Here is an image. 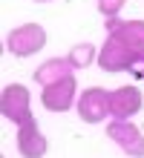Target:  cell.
Segmentation results:
<instances>
[{
    "instance_id": "cell-2",
    "label": "cell",
    "mask_w": 144,
    "mask_h": 158,
    "mask_svg": "<svg viewBox=\"0 0 144 158\" xmlns=\"http://www.w3.org/2000/svg\"><path fill=\"white\" fill-rule=\"evenodd\" d=\"M0 112L6 121H12L15 127L32 121V92H29L23 83H6L3 92H0Z\"/></svg>"
},
{
    "instance_id": "cell-5",
    "label": "cell",
    "mask_w": 144,
    "mask_h": 158,
    "mask_svg": "<svg viewBox=\"0 0 144 158\" xmlns=\"http://www.w3.org/2000/svg\"><path fill=\"white\" fill-rule=\"evenodd\" d=\"M75 109L84 124H101L110 115V92L104 86H86L75 101Z\"/></svg>"
},
{
    "instance_id": "cell-12",
    "label": "cell",
    "mask_w": 144,
    "mask_h": 158,
    "mask_svg": "<svg viewBox=\"0 0 144 158\" xmlns=\"http://www.w3.org/2000/svg\"><path fill=\"white\" fill-rule=\"evenodd\" d=\"M35 3H52V0H35Z\"/></svg>"
},
{
    "instance_id": "cell-10",
    "label": "cell",
    "mask_w": 144,
    "mask_h": 158,
    "mask_svg": "<svg viewBox=\"0 0 144 158\" xmlns=\"http://www.w3.org/2000/svg\"><path fill=\"white\" fill-rule=\"evenodd\" d=\"M98 49H101V46L84 40V43H75L72 49L66 52V58H69V63L75 66V72H78V69H89L92 63H98Z\"/></svg>"
},
{
    "instance_id": "cell-3",
    "label": "cell",
    "mask_w": 144,
    "mask_h": 158,
    "mask_svg": "<svg viewBox=\"0 0 144 158\" xmlns=\"http://www.w3.org/2000/svg\"><path fill=\"white\" fill-rule=\"evenodd\" d=\"M75 101H78V81H75V75L41 86V106L46 112H69L75 106Z\"/></svg>"
},
{
    "instance_id": "cell-9",
    "label": "cell",
    "mask_w": 144,
    "mask_h": 158,
    "mask_svg": "<svg viewBox=\"0 0 144 158\" xmlns=\"http://www.w3.org/2000/svg\"><path fill=\"white\" fill-rule=\"evenodd\" d=\"M69 75H75V66L69 63V58H49V60H43L41 66L35 69L32 81L37 86H46V83H55V81L69 78Z\"/></svg>"
},
{
    "instance_id": "cell-8",
    "label": "cell",
    "mask_w": 144,
    "mask_h": 158,
    "mask_svg": "<svg viewBox=\"0 0 144 158\" xmlns=\"http://www.w3.org/2000/svg\"><path fill=\"white\" fill-rule=\"evenodd\" d=\"M15 144H17V155L20 158H43L46 150H49V141H46V135L41 132V127H37L35 118L17 127Z\"/></svg>"
},
{
    "instance_id": "cell-11",
    "label": "cell",
    "mask_w": 144,
    "mask_h": 158,
    "mask_svg": "<svg viewBox=\"0 0 144 158\" xmlns=\"http://www.w3.org/2000/svg\"><path fill=\"white\" fill-rule=\"evenodd\" d=\"M124 3H127V0H98V12L104 15V17H118L121 15V9H124Z\"/></svg>"
},
{
    "instance_id": "cell-7",
    "label": "cell",
    "mask_w": 144,
    "mask_h": 158,
    "mask_svg": "<svg viewBox=\"0 0 144 158\" xmlns=\"http://www.w3.org/2000/svg\"><path fill=\"white\" fill-rule=\"evenodd\" d=\"M144 109V95L138 86L133 83H124V86L110 92V118H124L130 121L133 115H138Z\"/></svg>"
},
{
    "instance_id": "cell-1",
    "label": "cell",
    "mask_w": 144,
    "mask_h": 158,
    "mask_svg": "<svg viewBox=\"0 0 144 158\" xmlns=\"http://www.w3.org/2000/svg\"><path fill=\"white\" fill-rule=\"evenodd\" d=\"M46 29L41 23H20L6 35V52L12 58H32L46 46Z\"/></svg>"
},
{
    "instance_id": "cell-4",
    "label": "cell",
    "mask_w": 144,
    "mask_h": 158,
    "mask_svg": "<svg viewBox=\"0 0 144 158\" xmlns=\"http://www.w3.org/2000/svg\"><path fill=\"white\" fill-rule=\"evenodd\" d=\"M107 138L112 144H118V150L130 158H144V132L130 121L124 118H110L107 124Z\"/></svg>"
},
{
    "instance_id": "cell-6",
    "label": "cell",
    "mask_w": 144,
    "mask_h": 158,
    "mask_svg": "<svg viewBox=\"0 0 144 158\" xmlns=\"http://www.w3.org/2000/svg\"><path fill=\"white\" fill-rule=\"evenodd\" d=\"M107 35H115L127 49L144 60V20H121L107 17Z\"/></svg>"
}]
</instances>
